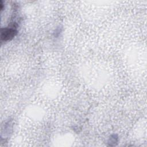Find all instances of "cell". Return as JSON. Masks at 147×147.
<instances>
[{"label":"cell","mask_w":147,"mask_h":147,"mask_svg":"<svg viewBox=\"0 0 147 147\" xmlns=\"http://www.w3.org/2000/svg\"><path fill=\"white\" fill-rule=\"evenodd\" d=\"M14 27L15 26L1 29V41L10 40L16 35L17 31Z\"/></svg>","instance_id":"1"}]
</instances>
